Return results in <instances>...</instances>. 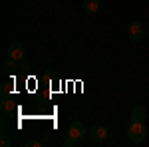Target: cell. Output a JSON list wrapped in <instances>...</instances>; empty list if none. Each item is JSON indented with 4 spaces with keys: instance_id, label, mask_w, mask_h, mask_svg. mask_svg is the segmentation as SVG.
<instances>
[{
    "instance_id": "6da1fadb",
    "label": "cell",
    "mask_w": 149,
    "mask_h": 147,
    "mask_svg": "<svg viewBox=\"0 0 149 147\" xmlns=\"http://www.w3.org/2000/svg\"><path fill=\"white\" fill-rule=\"evenodd\" d=\"M145 135H147V129H145L143 121H131L129 123V127H127V137H129L131 143H141L145 139Z\"/></svg>"
},
{
    "instance_id": "7a4b0ae2",
    "label": "cell",
    "mask_w": 149,
    "mask_h": 147,
    "mask_svg": "<svg viewBox=\"0 0 149 147\" xmlns=\"http://www.w3.org/2000/svg\"><path fill=\"white\" fill-rule=\"evenodd\" d=\"M8 58L14 60V62H22L26 58V48H24L22 42H12L8 46Z\"/></svg>"
},
{
    "instance_id": "3957f363",
    "label": "cell",
    "mask_w": 149,
    "mask_h": 147,
    "mask_svg": "<svg viewBox=\"0 0 149 147\" xmlns=\"http://www.w3.org/2000/svg\"><path fill=\"white\" fill-rule=\"evenodd\" d=\"M143 34H145V30H143V24L139 22V20H135V22L129 24V28H127V36H129L131 42H139V40L143 38Z\"/></svg>"
},
{
    "instance_id": "277c9868",
    "label": "cell",
    "mask_w": 149,
    "mask_h": 147,
    "mask_svg": "<svg viewBox=\"0 0 149 147\" xmlns=\"http://www.w3.org/2000/svg\"><path fill=\"white\" fill-rule=\"evenodd\" d=\"M90 137H92L93 143H102V141L107 139V129L103 125H93L92 131H90Z\"/></svg>"
},
{
    "instance_id": "5b68a950",
    "label": "cell",
    "mask_w": 149,
    "mask_h": 147,
    "mask_svg": "<svg viewBox=\"0 0 149 147\" xmlns=\"http://www.w3.org/2000/svg\"><path fill=\"white\" fill-rule=\"evenodd\" d=\"M86 127H84V123L81 121H74V123H70V129H68V135H72V137H76V139H84L86 137Z\"/></svg>"
},
{
    "instance_id": "8992f818",
    "label": "cell",
    "mask_w": 149,
    "mask_h": 147,
    "mask_svg": "<svg viewBox=\"0 0 149 147\" xmlns=\"http://www.w3.org/2000/svg\"><path fill=\"white\" fill-rule=\"evenodd\" d=\"M84 8L88 14H97L102 10V2L100 0H84Z\"/></svg>"
},
{
    "instance_id": "52a82bcc",
    "label": "cell",
    "mask_w": 149,
    "mask_h": 147,
    "mask_svg": "<svg viewBox=\"0 0 149 147\" xmlns=\"http://www.w3.org/2000/svg\"><path fill=\"white\" fill-rule=\"evenodd\" d=\"M143 117H145V107L143 105H135L131 109V121H143Z\"/></svg>"
},
{
    "instance_id": "ba28073f",
    "label": "cell",
    "mask_w": 149,
    "mask_h": 147,
    "mask_svg": "<svg viewBox=\"0 0 149 147\" xmlns=\"http://www.w3.org/2000/svg\"><path fill=\"white\" fill-rule=\"evenodd\" d=\"M2 111H4V113L16 111V103L12 102V100H4V102H2Z\"/></svg>"
},
{
    "instance_id": "9c48e42d",
    "label": "cell",
    "mask_w": 149,
    "mask_h": 147,
    "mask_svg": "<svg viewBox=\"0 0 149 147\" xmlns=\"http://www.w3.org/2000/svg\"><path fill=\"white\" fill-rule=\"evenodd\" d=\"M2 70H4V72H16V70H20V62L10 60V62H6V64L2 66Z\"/></svg>"
},
{
    "instance_id": "30bf717a",
    "label": "cell",
    "mask_w": 149,
    "mask_h": 147,
    "mask_svg": "<svg viewBox=\"0 0 149 147\" xmlns=\"http://www.w3.org/2000/svg\"><path fill=\"white\" fill-rule=\"evenodd\" d=\"M78 143H80V139H76V137H72V135H70L68 139L64 141V147H76Z\"/></svg>"
},
{
    "instance_id": "8fae6325",
    "label": "cell",
    "mask_w": 149,
    "mask_h": 147,
    "mask_svg": "<svg viewBox=\"0 0 149 147\" xmlns=\"http://www.w3.org/2000/svg\"><path fill=\"white\" fill-rule=\"evenodd\" d=\"M0 145H2V147H10L12 145V141L8 139V135H6V133H2V137H0Z\"/></svg>"
},
{
    "instance_id": "7c38bea8",
    "label": "cell",
    "mask_w": 149,
    "mask_h": 147,
    "mask_svg": "<svg viewBox=\"0 0 149 147\" xmlns=\"http://www.w3.org/2000/svg\"><path fill=\"white\" fill-rule=\"evenodd\" d=\"M44 145V141H36V139H28L26 141V147H40Z\"/></svg>"
},
{
    "instance_id": "4fadbf2b",
    "label": "cell",
    "mask_w": 149,
    "mask_h": 147,
    "mask_svg": "<svg viewBox=\"0 0 149 147\" xmlns=\"http://www.w3.org/2000/svg\"><path fill=\"white\" fill-rule=\"evenodd\" d=\"M8 93V84H2V95H6Z\"/></svg>"
}]
</instances>
